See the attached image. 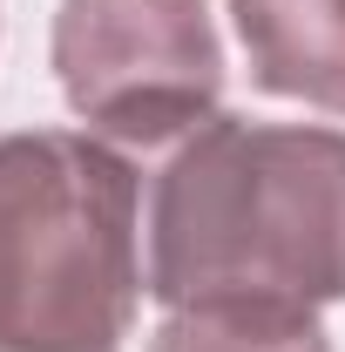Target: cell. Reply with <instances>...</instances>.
Masks as SVG:
<instances>
[{
	"label": "cell",
	"mask_w": 345,
	"mask_h": 352,
	"mask_svg": "<svg viewBox=\"0 0 345 352\" xmlns=\"http://www.w3.org/2000/svg\"><path fill=\"white\" fill-rule=\"evenodd\" d=\"M149 292L318 311L345 298V135L210 116L149 190Z\"/></svg>",
	"instance_id": "1"
},
{
	"label": "cell",
	"mask_w": 345,
	"mask_h": 352,
	"mask_svg": "<svg viewBox=\"0 0 345 352\" xmlns=\"http://www.w3.org/2000/svg\"><path fill=\"white\" fill-rule=\"evenodd\" d=\"M149 271L135 170L95 135H0V352H122Z\"/></svg>",
	"instance_id": "2"
},
{
	"label": "cell",
	"mask_w": 345,
	"mask_h": 352,
	"mask_svg": "<svg viewBox=\"0 0 345 352\" xmlns=\"http://www.w3.org/2000/svg\"><path fill=\"white\" fill-rule=\"evenodd\" d=\"M54 75L68 109L115 142H170L210 122L223 41L203 0H61Z\"/></svg>",
	"instance_id": "3"
},
{
	"label": "cell",
	"mask_w": 345,
	"mask_h": 352,
	"mask_svg": "<svg viewBox=\"0 0 345 352\" xmlns=\"http://www.w3.org/2000/svg\"><path fill=\"white\" fill-rule=\"evenodd\" d=\"M230 21L264 95L345 116V0H230Z\"/></svg>",
	"instance_id": "4"
},
{
	"label": "cell",
	"mask_w": 345,
	"mask_h": 352,
	"mask_svg": "<svg viewBox=\"0 0 345 352\" xmlns=\"http://www.w3.org/2000/svg\"><path fill=\"white\" fill-rule=\"evenodd\" d=\"M149 352H332L311 311L278 305H190L170 311Z\"/></svg>",
	"instance_id": "5"
}]
</instances>
